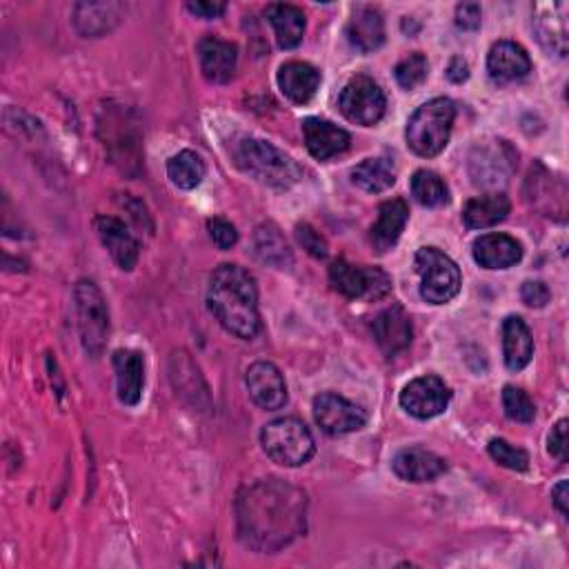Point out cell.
<instances>
[{
	"mask_svg": "<svg viewBox=\"0 0 569 569\" xmlns=\"http://www.w3.org/2000/svg\"><path fill=\"white\" fill-rule=\"evenodd\" d=\"M307 528V494L280 479L248 485L236 498V530L245 547L274 554Z\"/></svg>",
	"mask_w": 569,
	"mask_h": 569,
	"instance_id": "cell-1",
	"label": "cell"
},
{
	"mask_svg": "<svg viewBox=\"0 0 569 569\" xmlns=\"http://www.w3.org/2000/svg\"><path fill=\"white\" fill-rule=\"evenodd\" d=\"M207 305L216 320L233 337L250 341L261 331L256 280L241 265L225 263L214 269Z\"/></svg>",
	"mask_w": 569,
	"mask_h": 569,
	"instance_id": "cell-2",
	"label": "cell"
},
{
	"mask_svg": "<svg viewBox=\"0 0 569 569\" xmlns=\"http://www.w3.org/2000/svg\"><path fill=\"white\" fill-rule=\"evenodd\" d=\"M233 159L245 174L267 187L290 189L303 178V169L299 167V163L267 140L243 138L233 150Z\"/></svg>",
	"mask_w": 569,
	"mask_h": 569,
	"instance_id": "cell-3",
	"label": "cell"
},
{
	"mask_svg": "<svg viewBox=\"0 0 569 569\" xmlns=\"http://www.w3.org/2000/svg\"><path fill=\"white\" fill-rule=\"evenodd\" d=\"M456 105L450 99H434L420 105L407 121L405 138L414 154L422 159L439 156L450 142Z\"/></svg>",
	"mask_w": 569,
	"mask_h": 569,
	"instance_id": "cell-4",
	"label": "cell"
},
{
	"mask_svg": "<svg viewBox=\"0 0 569 569\" xmlns=\"http://www.w3.org/2000/svg\"><path fill=\"white\" fill-rule=\"evenodd\" d=\"M265 454L282 467H301L316 454V443L307 425L299 418H276L261 432Z\"/></svg>",
	"mask_w": 569,
	"mask_h": 569,
	"instance_id": "cell-5",
	"label": "cell"
},
{
	"mask_svg": "<svg viewBox=\"0 0 569 569\" xmlns=\"http://www.w3.org/2000/svg\"><path fill=\"white\" fill-rule=\"evenodd\" d=\"M74 309L78 320V334L85 352L99 358L110 337V309L97 282L78 280L74 288Z\"/></svg>",
	"mask_w": 569,
	"mask_h": 569,
	"instance_id": "cell-6",
	"label": "cell"
},
{
	"mask_svg": "<svg viewBox=\"0 0 569 569\" xmlns=\"http://www.w3.org/2000/svg\"><path fill=\"white\" fill-rule=\"evenodd\" d=\"M414 267L420 278V296L430 305H445L460 292V269L439 248H420L414 256Z\"/></svg>",
	"mask_w": 569,
	"mask_h": 569,
	"instance_id": "cell-7",
	"label": "cell"
},
{
	"mask_svg": "<svg viewBox=\"0 0 569 569\" xmlns=\"http://www.w3.org/2000/svg\"><path fill=\"white\" fill-rule=\"evenodd\" d=\"M329 282L339 294L352 301H381L392 292V280L383 269L352 265L347 261L331 263Z\"/></svg>",
	"mask_w": 569,
	"mask_h": 569,
	"instance_id": "cell-8",
	"label": "cell"
},
{
	"mask_svg": "<svg viewBox=\"0 0 569 569\" xmlns=\"http://www.w3.org/2000/svg\"><path fill=\"white\" fill-rule=\"evenodd\" d=\"M516 163H518V154L507 140L494 138V140L479 142L469 156L471 182L483 189L503 187L514 174Z\"/></svg>",
	"mask_w": 569,
	"mask_h": 569,
	"instance_id": "cell-9",
	"label": "cell"
},
{
	"mask_svg": "<svg viewBox=\"0 0 569 569\" xmlns=\"http://www.w3.org/2000/svg\"><path fill=\"white\" fill-rule=\"evenodd\" d=\"M339 108L343 116L350 123L363 125V127H374L376 123H381L388 110V99L383 89L378 87V83L369 76H354L341 91Z\"/></svg>",
	"mask_w": 569,
	"mask_h": 569,
	"instance_id": "cell-10",
	"label": "cell"
},
{
	"mask_svg": "<svg viewBox=\"0 0 569 569\" xmlns=\"http://www.w3.org/2000/svg\"><path fill=\"white\" fill-rule=\"evenodd\" d=\"M314 418L320 430L331 437L358 432L367 422V414L356 403L334 392H325L314 399Z\"/></svg>",
	"mask_w": 569,
	"mask_h": 569,
	"instance_id": "cell-11",
	"label": "cell"
},
{
	"mask_svg": "<svg viewBox=\"0 0 569 569\" xmlns=\"http://www.w3.org/2000/svg\"><path fill=\"white\" fill-rule=\"evenodd\" d=\"M452 392L439 376H420L405 385L401 392V405L407 414L420 420L441 416L450 405Z\"/></svg>",
	"mask_w": 569,
	"mask_h": 569,
	"instance_id": "cell-12",
	"label": "cell"
},
{
	"mask_svg": "<svg viewBox=\"0 0 569 569\" xmlns=\"http://www.w3.org/2000/svg\"><path fill=\"white\" fill-rule=\"evenodd\" d=\"M245 383L252 401L267 412H276L288 403V385H284V378L274 363L267 361L254 363L248 369Z\"/></svg>",
	"mask_w": 569,
	"mask_h": 569,
	"instance_id": "cell-13",
	"label": "cell"
},
{
	"mask_svg": "<svg viewBox=\"0 0 569 569\" xmlns=\"http://www.w3.org/2000/svg\"><path fill=\"white\" fill-rule=\"evenodd\" d=\"M392 469L401 481L407 483H432L447 471L445 458L439 454L422 450V447H409L396 454Z\"/></svg>",
	"mask_w": 569,
	"mask_h": 569,
	"instance_id": "cell-14",
	"label": "cell"
},
{
	"mask_svg": "<svg viewBox=\"0 0 569 569\" xmlns=\"http://www.w3.org/2000/svg\"><path fill=\"white\" fill-rule=\"evenodd\" d=\"M488 72L501 85L523 80L532 72V59L518 42L501 40L488 54Z\"/></svg>",
	"mask_w": 569,
	"mask_h": 569,
	"instance_id": "cell-15",
	"label": "cell"
},
{
	"mask_svg": "<svg viewBox=\"0 0 569 569\" xmlns=\"http://www.w3.org/2000/svg\"><path fill=\"white\" fill-rule=\"evenodd\" d=\"M303 136L309 154L318 161H329L343 154L352 142V136L343 127L314 116L303 121Z\"/></svg>",
	"mask_w": 569,
	"mask_h": 569,
	"instance_id": "cell-16",
	"label": "cell"
},
{
	"mask_svg": "<svg viewBox=\"0 0 569 569\" xmlns=\"http://www.w3.org/2000/svg\"><path fill=\"white\" fill-rule=\"evenodd\" d=\"M199 61L203 76L210 83H229L236 72V63H239V47L218 36H205L199 42Z\"/></svg>",
	"mask_w": 569,
	"mask_h": 569,
	"instance_id": "cell-17",
	"label": "cell"
},
{
	"mask_svg": "<svg viewBox=\"0 0 569 569\" xmlns=\"http://www.w3.org/2000/svg\"><path fill=\"white\" fill-rule=\"evenodd\" d=\"M97 231L101 236V243L112 254L114 263L123 271H131L140 256V245L134 239V233L127 229V225L114 216H99L97 218Z\"/></svg>",
	"mask_w": 569,
	"mask_h": 569,
	"instance_id": "cell-18",
	"label": "cell"
},
{
	"mask_svg": "<svg viewBox=\"0 0 569 569\" xmlns=\"http://www.w3.org/2000/svg\"><path fill=\"white\" fill-rule=\"evenodd\" d=\"M374 339L388 356H396L412 343V318L401 305H392L374 320Z\"/></svg>",
	"mask_w": 569,
	"mask_h": 569,
	"instance_id": "cell-19",
	"label": "cell"
},
{
	"mask_svg": "<svg viewBox=\"0 0 569 569\" xmlns=\"http://www.w3.org/2000/svg\"><path fill=\"white\" fill-rule=\"evenodd\" d=\"M409 220V207L403 199L385 201L378 210V220L369 231V243L378 254L390 252L403 236Z\"/></svg>",
	"mask_w": 569,
	"mask_h": 569,
	"instance_id": "cell-20",
	"label": "cell"
},
{
	"mask_svg": "<svg viewBox=\"0 0 569 569\" xmlns=\"http://www.w3.org/2000/svg\"><path fill=\"white\" fill-rule=\"evenodd\" d=\"M116 369V390L123 405H138L146 388V358L136 350H116L114 352Z\"/></svg>",
	"mask_w": 569,
	"mask_h": 569,
	"instance_id": "cell-21",
	"label": "cell"
},
{
	"mask_svg": "<svg viewBox=\"0 0 569 569\" xmlns=\"http://www.w3.org/2000/svg\"><path fill=\"white\" fill-rule=\"evenodd\" d=\"M347 40L361 54H369L385 42L383 14L371 5H358L347 23Z\"/></svg>",
	"mask_w": 569,
	"mask_h": 569,
	"instance_id": "cell-22",
	"label": "cell"
},
{
	"mask_svg": "<svg viewBox=\"0 0 569 569\" xmlns=\"http://www.w3.org/2000/svg\"><path fill=\"white\" fill-rule=\"evenodd\" d=\"M523 258V245L507 233H485L473 243V261L485 269H507Z\"/></svg>",
	"mask_w": 569,
	"mask_h": 569,
	"instance_id": "cell-23",
	"label": "cell"
},
{
	"mask_svg": "<svg viewBox=\"0 0 569 569\" xmlns=\"http://www.w3.org/2000/svg\"><path fill=\"white\" fill-rule=\"evenodd\" d=\"M534 27L541 45L558 59H565L569 52V29H567V5L552 3L539 8V16L534 18Z\"/></svg>",
	"mask_w": 569,
	"mask_h": 569,
	"instance_id": "cell-24",
	"label": "cell"
},
{
	"mask_svg": "<svg viewBox=\"0 0 569 569\" xmlns=\"http://www.w3.org/2000/svg\"><path fill=\"white\" fill-rule=\"evenodd\" d=\"M318 85H320V72L309 63L292 61V63H284L278 69L280 91L296 105H307L316 97Z\"/></svg>",
	"mask_w": 569,
	"mask_h": 569,
	"instance_id": "cell-25",
	"label": "cell"
},
{
	"mask_svg": "<svg viewBox=\"0 0 569 569\" xmlns=\"http://www.w3.org/2000/svg\"><path fill=\"white\" fill-rule=\"evenodd\" d=\"M503 356L511 371L526 369L534 356L532 331L520 316H507L503 320Z\"/></svg>",
	"mask_w": 569,
	"mask_h": 569,
	"instance_id": "cell-26",
	"label": "cell"
},
{
	"mask_svg": "<svg viewBox=\"0 0 569 569\" xmlns=\"http://www.w3.org/2000/svg\"><path fill=\"white\" fill-rule=\"evenodd\" d=\"M123 18L121 3H78L74 8V27L85 38L110 34Z\"/></svg>",
	"mask_w": 569,
	"mask_h": 569,
	"instance_id": "cell-27",
	"label": "cell"
},
{
	"mask_svg": "<svg viewBox=\"0 0 569 569\" xmlns=\"http://www.w3.org/2000/svg\"><path fill=\"white\" fill-rule=\"evenodd\" d=\"M269 25L274 27L276 42L280 50H294L303 42L305 36V14L296 5L288 3H271L265 10Z\"/></svg>",
	"mask_w": 569,
	"mask_h": 569,
	"instance_id": "cell-28",
	"label": "cell"
},
{
	"mask_svg": "<svg viewBox=\"0 0 569 569\" xmlns=\"http://www.w3.org/2000/svg\"><path fill=\"white\" fill-rule=\"evenodd\" d=\"M511 210L509 199L503 192H490L471 199L463 210V220L469 229H488L507 218Z\"/></svg>",
	"mask_w": 569,
	"mask_h": 569,
	"instance_id": "cell-29",
	"label": "cell"
},
{
	"mask_svg": "<svg viewBox=\"0 0 569 569\" xmlns=\"http://www.w3.org/2000/svg\"><path fill=\"white\" fill-rule=\"evenodd\" d=\"M254 254L261 263L271 265L276 269H284L294 263L288 241H284L280 229L271 223H265L254 231Z\"/></svg>",
	"mask_w": 569,
	"mask_h": 569,
	"instance_id": "cell-30",
	"label": "cell"
},
{
	"mask_svg": "<svg viewBox=\"0 0 569 569\" xmlns=\"http://www.w3.org/2000/svg\"><path fill=\"white\" fill-rule=\"evenodd\" d=\"M352 180L369 194H381L396 182V169L390 159H367L352 169Z\"/></svg>",
	"mask_w": 569,
	"mask_h": 569,
	"instance_id": "cell-31",
	"label": "cell"
},
{
	"mask_svg": "<svg viewBox=\"0 0 569 569\" xmlns=\"http://www.w3.org/2000/svg\"><path fill=\"white\" fill-rule=\"evenodd\" d=\"M412 197L422 207H443L450 203V189L437 172L418 169L412 176Z\"/></svg>",
	"mask_w": 569,
	"mask_h": 569,
	"instance_id": "cell-32",
	"label": "cell"
},
{
	"mask_svg": "<svg viewBox=\"0 0 569 569\" xmlns=\"http://www.w3.org/2000/svg\"><path fill=\"white\" fill-rule=\"evenodd\" d=\"M205 172H207V167H205L203 159L197 152H192V150L178 152L167 163V176H169V180L178 189H194V187H199L203 182V178H205Z\"/></svg>",
	"mask_w": 569,
	"mask_h": 569,
	"instance_id": "cell-33",
	"label": "cell"
},
{
	"mask_svg": "<svg viewBox=\"0 0 569 569\" xmlns=\"http://www.w3.org/2000/svg\"><path fill=\"white\" fill-rule=\"evenodd\" d=\"M503 407H505L507 418L516 422H532L536 416L534 401L528 396V392L514 388V385H507L503 390Z\"/></svg>",
	"mask_w": 569,
	"mask_h": 569,
	"instance_id": "cell-34",
	"label": "cell"
},
{
	"mask_svg": "<svg viewBox=\"0 0 569 569\" xmlns=\"http://www.w3.org/2000/svg\"><path fill=\"white\" fill-rule=\"evenodd\" d=\"M488 452H490V456H492L498 465H503V467H507V469H511V471H526V469L530 467V456H528V452L520 450V447L509 445V443L503 441V439L490 441Z\"/></svg>",
	"mask_w": 569,
	"mask_h": 569,
	"instance_id": "cell-35",
	"label": "cell"
},
{
	"mask_svg": "<svg viewBox=\"0 0 569 569\" xmlns=\"http://www.w3.org/2000/svg\"><path fill=\"white\" fill-rule=\"evenodd\" d=\"M394 76L403 89H416L427 78V59L420 52L409 54L396 65Z\"/></svg>",
	"mask_w": 569,
	"mask_h": 569,
	"instance_id": "cell-36",
	"label": "cell"
},
{
	"mask_svg": "<svg viewBox=\"0 0 569 569\" xmlns=\"http://www.w3.org/2000/svg\"><path fill=\"white\" fill-rule=\"evenodd\" d=\"M296 241L299 245L314 258H327L329 254V245L327 241L323 239V236L307 223H301L296 225Z\"/></svg>",
	"mask_w": 569,
	"mask_h": 569,
	"instance_id": "cell-37",
	"label": "cell"
},
{
	"mask_svg": "<svg viewBox=\"0 0 569 569\" xmlns=\"http://www.w3.org/2000/svg\"><path fill=\"white\" fill-rule=\"evenodd\" d=\"M207 229L218 250H231L236 243H239V231H236V227L225 218H210Z\"/></svg>",
	"mask_w": 569,
	"mask_h": 569,
	"instance_id": "cell-38",
	"label": "cell"
},
{
	"mask_svg": "<svg viewBox=\"0 0 569 569\" xmlns=\"http://www.w3.org/2000/svg\"><path fill=\"white\" fill-rule=\"evenodd\" d=\"M567 427L569 422L562 418L558 420L554 427H552V432H549V439H547V450L549 454L558 460V463H567Z\"/></svg>",
	"mask_w": 569,
	"mask_h": 569,
	"instance_id": "cell-39",
	"label": "cell"
},
{
	"mask_svg": "<svg viewBox=\"0 0 569 569\" xmlns=\"http://www.w3.org/2000/svg\"><path fill=\"white\" fill-rule=\"evenodd\" d=\"M549 290L547 284L541 280H528L523 282V288H520V299H523L526 305L530 307H545L549 303Z\"/></svg>",
	"mask_w": 569,
	"mask_h": 569,
	"instance_id": "cell-40",
	"label": "cell"
},
{
	"mask_svg": "<svg viewBox=\"0 0 569 569\" xmlns=\"http://www.w3.org/2000/svg\"><path fill=\"white\" fill-rule=\"evenodd\" d=\"M481 18H483V12H481V5H477V3H463V5L456 8V25L465 31L479 29Z\"/></svg>",
	"mask_w": 569,
	"mask_h": 569,
	"instance_id": "cell-41",
	"label": "cell"
},
{
	"mask_svg": "<svg viewBox=\"0 0 569 569\" xmlns=\"http://www.w3.org/2000/svg\"><path fill=\"white\" fill-rule=\"evenodd\" d=\"M187 10L192 12L194 16H199V18L212 21V18L223 16L227 5L225 3H207V0H199V3H187Z\"/></svg>",
	"mask_w": 569,
	"mask_h": 569,
	"instance_id": "cell-42",
	"label": "cell"
},
{
	"mask_svg": "<svg viewBox=\"0 0 569 569\" xmlns=\"http://www.w3.org/2000/svg\"><path fill=\"white\" fill-rule=\"evenodd\" d=\"M447 78L452 80V83H456V85H460V83H465L467 78H469V65L460 59V56H456V59H452L450 61V65H447Z\"/></svg>",
	"mask_w": 569,
	"mask_h": 569,
	"instance_id": "cell-43",
	"label": "cell"
},
{
	"mask_svg": "<svg viewBox=\"0 0 569 569\" xmlns=\"http://www.w3.org/2000/svg\"><path fill=\"white\" fill-rule=\"evenodd\" d=\"M569 490H567V481H560L554 490H552V498H554V505L556 509L562 514V518L569 516Z\"/></svg>",
	"mask_w": 569,
	"mask_h": 569,
	"instance_id": "cell-44",
	"label": "cell"
}]
</instances>
